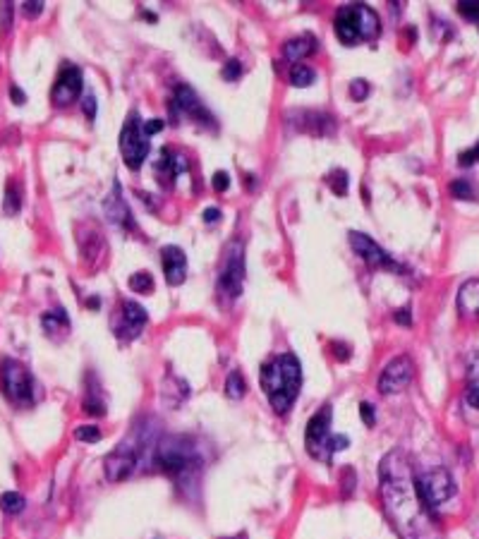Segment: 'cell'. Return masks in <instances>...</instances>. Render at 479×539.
<instances>
[{
	"mask_svg": "<svg viewBox=\"0 0 479 539\" xmlns=\"http://www.w3.org/2000/svg\"><path fill=\"white\" fill-rule=\"evenodd\" d=\"M381 501L400 539H441L436 513L422 501L410 460L403 451H391L379 465Z\"/></svg>",
	"mask_w": 479,
	"mask_h": 539,
	"instance_id": "1",
	"label": "cell"
},
{
	"mask_svg": "<svg viewBox=\"0 0 479 539\" xmlns=\"http://www.w3.org/2000/svg\"><path fill=\"white\" fill-rule=\"evenodd\" d=\"M259 384H262L264 393L269 398V405L273 408V412L285 415L292 408L297 393L302 386V367L300 359L290 352L285 355L273 357L271 362H266L259 372Z\"/></svg>",
	"mask_w": 479,
	"mask_h": 539,
	"instance_id": "2",
	"label": "cell"
},
{
	"mask_svg": "<svg viewBox=\"0 0 479 539\" xmlns=\"http://www.w3.org/2000/svg\"><path fill=\"white\" fill-rule=\"evenodd\" d=\"M334 29H336L338 41L345 43V46H355V43H362V41H376L381 34V22H379V15L371 8H367V5L362 3H355V5L338 8Z\"/></svg>",
	"mask_w": 479,
	"mask_h": 539,
	"instance_id": "3",
	"label": "cell"
},
{
	"mask_svg": "<svg viewBox=\"0 0 479 539\" xmlns=\"http://www.w3.org/2000/svg\"><path fill=\"white\" fill-rule=\"evenodd\" d=\"M331 417L334 410L331 405H324L307 422V431H304V443H307V453L312 458H317L319 463H329L338 451L348 448V436L343 434H331Z\"/></svg>",
	"mask_w": 479,
	"mask_h": 539,
	"instance_id": "4",
	"label": "cell"
},
{
	"mask_svg": "<svg viewBox=\"0 0 479 539\" xmlns=\"http://www.w3.org/2000/svg\"><path fill=\"white\" fill-rule=\"evenodd\" d=\"M0 391L17 408L34 405V379L29 369L17 359H3L0 362Z\"/></svg>",
	"mask_w": 479,
	"mask_h": 539,
	"instance_id": "5",
	"label": "cell"
},
{
	"mask_svg": "<svg viewBox=\"0 0 479 539\" xmlns=\"http://www.w3.org/2000/svg\"><path fill=\"white\" fill-rule=\"evenodd\" d=\"M154 463H156V468L163 470V473L180 477L194 468L196 456H194V448H192L190 441L168 436V439H163L161 443H156Z\"/></svg>",
	"mask_w": 479,
	"mask_h": 539,
	"instance_id": "6",
	"label": "cell"
},
{
	"mask_svg": "<svg viewBox=\"0 0 479 539\" xmlns=\"http://www.w3.org/2000/svg\"><path fill=\"white\" fill-rule=\"evenodd\" d=\"M149 149H151V137L144 130V122L139 120L137 113H129L120 132V154L125 166L132 168V171H139V166H142L146 156H149Z\"/></svg>",
	"mask_w": 479,
	"mask_h": 539,
	"instance_id": "7",
	"label": "cell"
},
{
	"mask_svg": "<svg viewBox=\"0 0 479 539\" xmlns=\"http://www.w3.org/2000/svg\"><path fill=\"white\" fill-rule=\"evenodd\" d=\"M417 489H420L422 501L436 513V508L443 506L455 494V482L446 468H431L417 477Z\"/></svg>",
	"mask_w": 479,
	"mask_h": 539,
	"instance_id": "8",
	"label": "cell"
},
{
	"mask_svg": "<svg viewBox=\"0 0 479 539\" xmlns=\"http://www.w3.org/2000/svg\"><path fill=\"white\" fill-rule=\"evenodd\" d=\"M242 280H245V245L242 240H233L221 261L218 290L228 297H238L242 293Z\"/></svg>",
	"mask_w": 479,
	"mask_h": 539,
	"instance_id": "9",
	"label": "cell"
},
{
	"mask_svg": "<svg viewBox=\"0 0 479 539\" xmlns=\"http://www.w3.org/2000/svg\"><path fill=\"white\" fill-rule=\"evenodd\" d=\"M415 379V362L408 355H398L383 367V372L379 374V391L383 396H391V393L405 391Z\"/></svg>",
	"mask_w": 479,
	"mask_h": 539,
	"instance_id": "10",
	"label": "cell"
},
{
	"mask_svg": "<svg viewBox=\"0 0 479 539\" xmlns=\"http://www.w3.org/2000/svg\"><path fill=\"white\" fill-rule=\"evenodd\" d=\"M80 94H82V70L77 65H65L53 84V92H50L53 106L65 108V106L75 103V101L80 99Z\"/></svg>",
	"mask_w": 479,
	"mask_h": 539,
	"instance_id": "11",
	"label": "cell"
},
{
	"mask_svg": "<svg viewBox=\"0 0 479 539\" xmlns=\"http://www.w3.org/2000/svg\"><path fill=\"white\" fill-rule=\"evenodd\" d=\"M137 458L139 451L129 443H122L115 451H110L103 460V470H106V480L108 482H122L132 475V470L137 468Z\"/></svg>",
	"mask_w": 479,
	"mask_h": 539,
	"instance_id": "12",
	"label": "cell"
},
{
	"mask_svg": "<svg viewBox=\"0 0 479 539\" xmlns=\"http://www.w3.org/2000/svg\"><path fill=\"white\" fill-rule=\"evenodd\" d=\"M171 110H173V115H178V117L192 115L194 120H201V122H204V125H213L211 113H208L204 106H201L199 96H196V94L192 92V87H187V84H178V87H176ZM178 117H176V122H178Z\"/></svg>",
	"mask_w": 479,
	"mask_h": 539,
	"instance_id": "13",
	"label": "cell"
},
{
	"mask_svg": "<svg viewBox=\"0 0 479 539\" xmlns=\"http://www.w3.org/2000/svg\"><path fill=\"white\" fill-rule=\"evenodd\" d=\"M350 245H352V250L369 264L371 268H391V271H396V273H403V266H398V264L393 261L391 257H388L386 252H383L381 247L374 243V240L367 238V235L355 233V230H352V233H350Z\"/></svg>",
	"mask_w": 479,
	"mask_h": 539,
	"instance_id": "14",
	"label": "cell"
},
{
	"mask_svg": "<svg viewBox=\"0 0 479 539\" xmlns=\"http://www.w3.org/2000/svg\"><path fill=\"white\" fill-rule=\"evenodd\" d=\"M120 307H122L120 310V324L115 326V336L120 340H134L144 331L146 322H149L146 310L139 305V302H132V300H122Z\"/></svg>",
	"mask_w": 479,
	"mask_h": 539,
	"instance_id": "15",
	"label": "cell"
},
{
	"mask_svg": "<svg viewBox=\"0 0 479 539\" xmlns=\"http://www.w3.org/2000/svg\"><path fill=\"white\" fill-rule=\"evenodd\" d=\"M287 117L295 120V130L317 134V137H329L336 132V120L329 113H317V110H295L287 113Z\"/></svg>",
	"mask_w": 479,
	"mask_h": 539,
	"instance_id": "16",
	"label": "cell"
},
{
	"mask_svg": "<svg viewBox=\"0 0 479 539\" xmlns=\"http://www.w3.org/2000/svg\"><path fill=\"white\" fill-rule=\"evenodd\" d=\"M161 261H163V273H166L168 285H180L187 278V257L185 252L176 245H168L161 250Z\"/></svg>",
	"mask_w": 479,
	"mask_h": 539,
	"instance_id": "17",
	"label": "cell"
},
{
	"mask_svg": "<svg viewBox=\"0 0 479 539\" xmlns=\"http://www.w3.org/2000/svg\"><path fill=\"white\" fill-rule=\"evenodd\" d=\"M103 206H106V213H108V218L115 226H120V228H132L134 223H132V213H129V209H127V204L122 201V196H120V185H113V194L108 196V199L103 201Z\"/></svg>",
	"mask_w": 479,
	"mask_h": 539,
	"instance_id": "18",
	"label": "cell"
},
{
	"mask_svg": "<svg viewBox=\"0 0 479 539\" xmlns=\"http://www.w3.org/2000/svg\"><path fill=\"white\" fill-rule=\"evenodd\" d=\"M458 310L463 317H479V278L465 280L458 290Z\"/></svg>",
	"mask_w": 479,
	"mask_h": 539,
	"instance_id": "19",
	"label": "cell"
},
{
	"mask_svg": "<svg viewBox=\"0 0 479 539\" xmlns=\"http://www.w3.org/2000/svg\"><path fill=\"white\" fill-rule=\"evenodd\" d=\"M41 326L50 340H60L70 333V319L63 310H50L41 317Z\"/></svg>",
	"mask_w": 479,
	"mask_h": 539,
	"instance_id": "20",
	"label": "cell"
},
{
	"mask_svg": "<svg viewBox=\"0 0 479 539\" xmlns=\"http://www.w3.org/2000/svg\"><path fill=\"white\" fill-rule=\"evenodd\" d=\"M185 171H187V161H185L180 154H173L168 147L163 149L161 161L156 164V173H159V175H166L168 180H176L180 173H185Z\"/></svg>",
	"mask_w": 479,
	"mask_h": 539,
	"instance_id": "21",
	"label": "cell"
},
{
	"mask_svg": "<svg viewBox=\"0 0 479 539\" xmlns=\"http://www.w3.org/2000/svg\"><path fill=\"white\" fill-rule=\"evenodd\" d=\"M314 50H317V38L309 36V34H304V36L300 38H290V41L283 46V55L285 60H302L307 58V55H312Z\"/></svg>",
	"mask_w": 479,
	"mask_h": 539,
	"instance_id": "22",
	"label": "cell"
},
{
	"mask_svg": "<svg viewBox=\"0 0 479 539\" xmlns=\"http://www.w3.org/2000/svg\"><path fill=\"white\" fill-rule=\"evenodd\" d=\"M465 398L472 408L479 410V352L470 357V364H467V391Z\"/></svg>",
	"mask_w": 479,
	"mask_h": 539,
	"instance_id": "23",
	"label": "cell"
},
{
	"mask_svg": "<svg viewBox=\"0 0 479 539\" xmlns=\"http://www.w3.org/2000/svg\"><path fill=\"white\" fill-rule=\"evenodd\" d=\"M245 393H247V384H245V379H242V374L240 372H230L228 381H225V396L240 401Z\"/></svg>",
	"mask_w": 479,
	"mask_h": 539,
	"instance_id": "24",
	"label": "cell"
},
{
	"mask_svg": "<svg viewBox=\"0 0 479 539\" xmlns=\"http://www.w3.org/2000/svg\"><path fill=\"white\" fill-rule=\"evenodd\" d=\"M290 84L292 87H309V84H314V70L307 65H292L290 70Z\"/></svg>",
	"mask_w": 479,
	"mask_h": 539,
	"instance_id": "25",
	"label": "cell"
},
{
	"mask_svg": "<svg viewBox=\"0 0 479 539\" xmlns=\"http://www.w3.org/2000/svg\"><path fill=\"white\" fill-rule=\"evenodd\" d=\"M0 508L10 515H17L24 510V498H22L17 491H5L3 496H0Z\"/></svg>",
	"mask_w": 479,
	"mask_h": 539,
	"instance_id": "26",
	"label": "cell"
},
{
	"mask_svg": "<svg viewBox=\"0 0 479 539\" xmlns=\"http://www.w3.org/2000/svg\"><path fill=\"white\" fill-rule=\"evenodd\" d=\"M129 288H132L134 293L149 295L151 290H154V278H151L146 271H139V273H134V276H129Z\"/></svg>",
	"mask_w": 479,
	"mask_h": 539,
	"instance_id": "27",
	"label": "cell"
},
{
	"mask_svg": "<svg viewBox=\"0 0 479 539\" xmlns=\"http://www.w3.org/2000/svg\"><path fill=\"white\" fill-rule=\"evenodd\" d=\"M326 182H329V187L334 189L338 196H345V192H348V173L345 171L329 173V175H326Z\"/></svg>",
	"mask_w": 479,
	"mask_h": 539,
	"instance_id": "28",
	"label": "cell"
},
{
	"mask_svg": "<svg viewBox=\"0 0 479 539\" xmlns=\"http://www.w3.org/2000/svg\"><path fill=\"white\" fill-rule=\"evenodd\" d=\"M450 194L455 196V199H475V187H472L467 180H453L450 182Z\"/></svg>",
	"mask_w": 479,
	"mask_h": 539,
	"instance_id": "29",
	"label": "cell"
},
{
	"mask_svg": "<svg viewBox=\"0 0 479 539\" xmlns=\"http://www.w3.org/2000/svg\"><path fill=\"white\" fill-rule=\"evenodd\" d=\"M20 206H22V196H20V192H17V185L10 182L8 189H5V211L17 213L20 211Z\"/></svg>",
	"mask_w": 479,
	"mask_h": 539,
	"instance_id": "30",
	"label": "cell"
},
{
	"mask_svg": "<svg viewBox=\"0 0 479 539\" xmlns=\"http://www.w3.org/2000/svg\"><path fill=\"white\" fill-rule=\"evenodd\" d=\"M75 439H80L82 443H96L101 439V429H96V426H80L75 431Z\"/></svg>",
	"mask_w": 479,
	"mask_h": 539,
	"instance_id": "31",
	"label": "cell"
},
{
	"mask_svg": "<svg viewBox=\"0 0 479 539\" xmlns=\"http://www.w3.org/2000/svg\"><path fill=\"white\" fill-rule=\"evenodd\" d=\"M458 13L472 22H479V0H465L458 5Z\"/></svg>",
	"mask_w": 479,
	"mask_h": 539,
	"instance_id": "32",
	"label": "cell"
},
{
	"mask_svg": "<svg viewBox=\"0 0 479 539\" xmlns=\"http://www.w3.org/2000/svg\"><path fill=\"white\" fill-rule=\"evenodd\" d=\"M221 75H223V80L225 82H235V80H238V77L242 75V65H240V60H228V63H225L223 65V72H221Z\"/></svg>",
	"mask_w": 479,
	"mask_h": 539,
	"instance_id": "33",
	"label": "cell"
},
{
	"mask_svg": "<svg viewBox=\"0 0 479 539\" xmlns=\"http://www.w3.org/2000/svg\"><path fill=\"white\" fill-rule=\"evenodd\" d=\"M367 94H369V84L364 82V80H355V82H350V96H352L355 101H364V99H367Z\"/></svg>",
	"mask_w": 479,
	"mask_h": 539,
	"instance_id": "34",
	"label": "cell"
},
{
	"mask_svg": "<svg viewBox=\"0 0 479 539\" xmlns=\"http://www.w3.org/2000/svg\"><path fill=\"white\" fill-rule=\"evenodd\" d=\"M458 164H460V166H465V168H467V166H475V164H479V142H477L472 149H467V151H463V154H460Z\"/></svg>",
	"mask_w": 479,
	"mask_h": 539,
	"instance_id": "35",
	"label": "cell"
},
{
	"mask_svg": "<svg viewBox=\"0 0 479 539\" xmlns=\"http://www.w3.org/2000/svg\"><path fill=\"white\" fill-rule=\"evenodd\" d=\"M359 415H362V422L367 426L376 422V412H374V405H371V403H359Z\"/></svg>",
	"mask_w": 479,
	"mask_h": 539,
	"instance_id": "36",
	"label": "cell"
},
{
	"mask_svg": "<svg viewBox=\"0 0 479 539\" xmlns=\"http://www.w3.org/2000/svg\"><path fill=\"white\" fill-rule=\"evenodd\" d=\"M10 20H13V5L5 3L3 8H0V31H8L10 29Z\"/></svg>",
	"mask_w": 479,
	"mask_h": 539,
	"instance_id": "37",
	"label": "cell"
},
{
	"mask_svg": "<svg viewBox=\"0 0 479 539\" xmlns=\"http://www.w3.org/2000/svg\"><path fill=\"white\" fill-rule=\"evenodd\" d=\"M228 185H230L228 173L218 171L216 175H213V189H216V192H225V189H228Z\"/></svg>",
	"mask_w": 479,
	"mask_h": 539,
	"instance_id": "38",
	"label": "cell"
},
{
	"mask_svg": "<svg viewBox=\"0 0 479 539\" xmlns=\"http://www.w3.org/2000/svg\"><path fill=\"white\" fill-rule=\"evenodd\" d=\"M82 108H84V115H87L89 120H94L96 117V99L92 96V94L82 99Z\"/></svg>",
	"mask_w": 479,
	"mask_h": 539,
	"instance_id": "39",
	"label": "cell"
},
{
	"mask_svg": "<svg viewBox=\"0 0 479 539\" xmlns=\"http://www.w3.org/2000/svg\"><path fill=\"white\" fill-rule=\"evenodd\" d=\"M144 130H146V134H156V132H161L163 130V120H149V122H144Z\"/></svg>",
	"mask_w": 479,
	"mask_h": 539,
	"instance_id": "40",
	"label": "cell"
},
{
	"mask_svg": "<svg viewBox=\"0 0 479 539\" xmlns=\"http://www.w3.org/2000/svg\"><path fill=\"white\" fill-rule=\"evenodd\" d=\"M43 10V3H36V0H29V3H24V13L27 15H38Z\"/></svg>",
	"mask_w": 479,
	"mask_h": 539,
	"instance_id": "41",
	"label": "cell"
},
{
	"mask_svg": "<svg viewBox=\"0 0 479 539\" xmlns=\"http://www.w3.org/2000/svg\"><path fill=\"white\" fill-rule=\"evenodd\" d=\"M334 352H336V357H338V359H345V357H350V347H348V345H343V343H334Z\"/></svg>",
	"mask_w": 479,
	"mask_h": 539,
	"instance_id": "42",
	"label": "cell"
},
{
	"mask_svg": "<svg viewBox=\"0 0 479 539\" xmlns=\"http://www.w3.org/2000/svg\"><path fill=\"white\" fill-rule=\"evenodd\" d=\"M221 218V209H213V206H208V209L204 211V221L211 223V221H218Z\"/></svg>",
	"mask_w": 479,
	"mask_h": 539,
	"instance_id": "43",
	"label": "cell"
},
{
	"mask_svg": "<svg viewBox=\"0 0 479 539\" xmlns=\"http://www.w3.org/2000/svg\"><path fill=\"white\" fill-rule=\"evenodd\" d=\"M396 322H398V324H405V326H408V324L413 322V319H410V312H408V310L396 312Z\"/></svg>",
	"mask_w": 479,
	"mask_h": 539,
	"instance_id": "44",
	"label": "cell"
},
{
	"mask_svg": "<svg viewBox=\"0 0 479 539\" xmlns=\"http://www.w3.org/2000/svg\"><path fill=\"white\" fill-rule=\"evenodd\" d=\"M24 92H20V89H17V87H13V101H15V103H24Z\"/></svg>",
	"mask_w": 479,
	"mask_h": 539,
	"instance_id": "45",
	"label": "cell"
},
{
	"mask_svg": "<svg viewBox=\"0 0 479 539\" xmlns=\"http://www.w3.org/2000/svg\"><path fill=\"white\" fill-rule=\"evenodd\" d=\"M223 539H230V537H223ZM233 539H247V535H240V537H233Z\"/></svg>",
	"mask_w": 479,
	"mask_h": 539,
	"instance_id": "46",
	"label": "cell"
}]
</instances>
